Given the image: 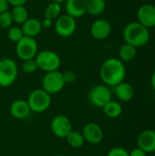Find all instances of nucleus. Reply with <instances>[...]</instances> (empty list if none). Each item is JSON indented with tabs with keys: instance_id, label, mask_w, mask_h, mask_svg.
<instances>
[{
	"instance_id": "nucleus-1",
	"label": "nucleus",
	"mask_w": 155,
	"mask_h": 156,
	"mask_svg": "<svg viewBox=\"0 0 155 156\" xmlns=\"http://www.w3.org/2000/svg\"><path fill=\"white\" fill-rule=\"evenodd\" d=\"M126 68L124 63L116 58H110L103 61L100 68V78L108 87H115L124 81Z\"/></svg>"
},
{
	"instance_id": "nucleus-2",
	"label": "nucleus",
	"mask_w": 155,
	"mask_h": 156,
	"mask_svg": "<svg viewBox=\"0 0 155 156\" xmlns=\"http://www.w3.org/2000/svg\"><path fill=\"white\" fill-rule=\"evenodd\" d=\"M122 36L125 43H128L135 48L145 46L151 37L149 29L137 21L131 22L126 25L123 28Z\"/></svg>"
},
{
	"instance_id": "nucleus-3",
	"label": "nucleus",
	"mask_w": 155,
	"mask_h": 156,
	"mask_svg": "<svg viewBox=\"0 0 155 156\" xmlns=\"http://www.w3.org/2000/svg\"><path fill=\"white\" fill-rule=\"evenodd\" d=\"M35 60L37 64L38 69L46 73L58 70L61 64L59 55L57 52L50 49L38 51L37 56L35 57Z\"/></svg>"
},
{
	"instance_id": "nucleus-4",
	"label": "nucleus",
	"mask_w": 155,
	"mask_h": 156,
	"mask_svg": "<svg viewBox=\"0 0 155 156\" xmlns=\"http://www.w3.org/2000/svg\"><path fill=\"white\" fill-rule=\"evenodd\" d=\"M26 101L31 112H44L51 105V95L43 89H36L29 93Z\"/></svg>"
},
{
	"instance_id": "nucleus-5",
	"label": "nucleus",
	"mask_w": 155,
	"mask_h": 156,
	"mask_svg": "<svg viewBox=\"0 0 155 156\" xmlns=\"http://www.w3.org/2000/svg\"><path fill=\"white\" fill-rule=\"evenodd\" d=\"M66 83L67 81L65 79V75L62 72H60L59 70L50 71L45 73L44 77L42 78L41 89H43L48 94L53 95L60 92L64 89Z\"/></svg>"
},
{
	"instance_id": "nucleus-6",
	"label": "nucleus",
	"mask_w": 155,
	"mask_h": 156,
	"mask_svg": "<svg viewBox=\"0 0 155 156\" xmlns=\"http://www.w3.org/2000/svg\"><path fill=\"white\" fill-rule=\"evenodd\" d=\"M18 67L16 61L10 58L0 59V87L11 86L17 78Z\"/></svg>"
},
{
	"instance_id": "nucleus-7",
	"label": "nucleus",
	"mask_w": 155,
	"mask_h": 156,
	"mask_svg": "<svg viewBox=\"0 0 155 156\" xmlns=\"http://www.w3.org/2000/svg\"><path fill=\"white\" fill-rule=\"evenodd\" d=\"M38 52V45L36 38L24 36L16 43V53L21 60L35 58Z\"/></svg>"
},
{
	"instance_id": "nucleus-8",
	"label": "nucleus",
	"mask_w": 155,
	"mask_h": 156,
	"mask_svg": "<svg viewBox=\"0 0 155 156\" xmlns=\"http://www.w3.org/2000/svg\"><path fill=\"white\" fill-rule=\"evenodd\" d=\"M54 28L57 35L60 37L67 38L76 32L77 29V22L76 19L72 16L65 14L60 15L54 23Z\"/></svg>"
},
{
	"instance_id": "nucleus-9",
	"label": "nucleus",
	"mask_w": 155,
	"mask_h": 156,
	"mask_svg": "<svg viewBox=\"0 0 155 156\" xmlns=\"http://www.w3.org/2000/svg\"><path fill=\"white\" fill-rule=\"evenodd\" d=\"M112 93L110 88L106 85H96L89 92L90 102L98 108H102L110 101H111Z\"/></svg>"
},
{
	"instance_id": "nucleus-10",
	"label": "nucleus",
	"mask_w": 155,
	"mask_h": 156,
	"mask_svg": "<svg viewBox=\"0 0 155 156\" xmlns=\"http://www.w3.org/2000/svg\"><path fill=\"white\" fill-rule=\"evenodd\" d=\"M50 130L56 137L65 139L72 131V122L65 115H57L51 120Z\"/></svg>"
},
{
	"instance_id": "nucleus-11",
	"label": "nucleus",
	"mask_w": 155,
	"mask_h": 156,
	"mask_svg": "<svg viewBox=\"0 0 155 156\" xmlns=\"http://www.w3.org/2000/svg\"><path fill=\"white\" fill-rule=\"evenodd\" d=\"M81 133L85 142L90 144H99L104 138V133L101 127L96 122H89L85 124Z\"/></svg>"
},
{
	"instance_id": "nucleus-12",
	"label": "nucleus",
	"mask_w": 155,
	"mask_h": 156,
	"mask_svg": "<svg viewBox=\"0 0 155 156\" xmlns=\"http://www.w3.org/2000/svg\"><path fill=\"white\" fill-rule=\"evenodd\" d=\"M90 32L94 39L104 40L108 38L111 33V25L107 19L100 18L91 24Z\"/></svg>"
},
{
	"instance_id": "nucleus-13",
	"label": "nucleus",
	"mask_w": 155,
	"mask_h": 156,
	"mask_svg": "<svg viewBox=\"0 0 155 156\" xmlns=\"http://www.w3.org/2000/svg\"><path fill=\"white\" fill-rule=\"evenodd\" d=\"M137 22L148 29L155 27V5L144 4L137 11Z\"/></svg>"
},
{
	"instance_id": "nucleus-14",
	"label": "nucleus",
	"mask_w": 155,
	"mask_h": 156,
	"mask_svg": "<svg viewBox=\"0 0 155 156\" xmlns=\"http://www.w3.org/2000/svg\"><path fill=\"white\" fill-rule=\"evenodd\" d=\"M88 0H66V14L73 18H79L87 13Z\"/></svg>"
},
{
	"instance_id": "nucleus-15",
	"label": "nucleus",
	"mask_w": 155,
	"mask_h": 156,
	"mask_svg": "<svg viewBox=\"0 0 155 156\" xmlns=\"http://www.w3.org/2000/svg\"><path fill=\"white\" fill-rule=\"evenodd\" d=\"M137 144L146 154L155 152V131L145 130L142 132L137 138Z\"/></svg>"
},
{
	"instance_id": "nucleus-16",
	"label": "nucleus",
	"mask_w": 155,
	"mask_h": 156,
	"mask_svg": "<svg viewBox=\"0 0 155 156\" xmlns=\"http://www.w3.org/2000/svg\"><path fill=\"white\" fill-rule=\"evenodd\" d=\"M9 112L12 117H14L16 120L26 119L31 112L27 101L24 100L14 101L9 107Z\"/></svg>"
},
{
	"instance_id": "nucleus-17",
	"label": "nucleus",
	"mask_w": 155,
	"mask_h": 156,
	"mask_svg": "<svg viewBox=\"0 0 155 156\" xmlns=\"http://www.w3.org/2000/svg\"><path fill=\"white\" fill-rule=\"evenodd\" d=\"M21 29L24 36L35 38L43 29L41 20L36 17H29L24 24H22Z\"/></svg>"
},
{
	"instance_id": "nucleus-18",
	"label": "nucleus",
	"mask_w": 155,
	"mask_h": 156,
	"mask_svg": "<svg viewBox=\"0 0 155 156\" xmlns=\"http://www.w3.org/2000/svg\"><path fill=\"white\" fill-rule=\"evenodd\" d=\"M113 88H114L115 96L121 101L127 102V101H132V98L134 97V89L128 82L122 81Z\"/></svg>"
},
{
	"instance_id": "nucleus-19",
	"label": "nucleus",
	"mask_w": 155,
	"mask_h": 156,
	"mask_svg": "<svg viewBox=\"0 0 155 156\" xmlns=\"http://www.w3.org/2000/svg\"><path fill=\"white\" fill-rule=\"evenodd\" d=\"M118 54L119 59H121L122 62H129L135 58L137 55V48L128 43H124L120 47Z\"/></svg>"
},
{
	"instance_id": "nucleus-20",
	"label": "nucleus",
	"mask_w": 155,
	"mask_h": 156,
	"mask_svg": "<svg viewBox=\"0 0 155 156\" xmlns=\"http://www.w3.org/2000/svg\"><path fill=\"white\" fill-rule=\"evenodd\" d=\"M104 114L111 118V119H115L118 118L122 115V106L119 101H110L107 104H105L102 107Z\"/></svg>"
},
{
	"instance_id": "nucleus-21",
	"label": "nucleus",
	"mask_w": 155,
	"mask_h": 156,
	"mask_svg": "<svg viewBox=\"0 0 155 156\" xmlns=\"http://www.w3.org/2000/svg\"><path fill=\"white\" fill-rule=\"evenodd\" d=\"M13 22L18 25L24 24L28 18V10L25 5H18V6H13L12 10L10 11Z\"/></svg>"
},
{
	"instance_id": "nucleus-22",
	"label": "nucleus",
	"mask_w": 155,
	"mask_h": 156,
	"mask_svg": "<svg viewBox=\"0 0 155 156\" xmlns=\"http://www.w3.org/2000/svg\"><path fill=\"white\" fill-rule=\"evenodd\" d=\"M107 6L105 0H88L87 5V13L93 16L101 15Z\"/></svg>"
},
{
	"instance_id": "nucleus-23",
	"label": "nucleus",
	"mask_w": 155,
	"mask_h": 156,
	"mask_svg": "<svg viewBox=\"0 0 155 156\" xmlns=\"http://www.w3.org/2000/svg\"><path fill=\"white\" fill-rule=\"evenodd\" d=\"M65 139L67 140L68 144L74 149H79L85 144V140L82 133L75 130H72Z\"/></svg>"
},
{
	"instance_id": "nucleus-24",
	"label": "nucleus",
	"mask_w": 155,
	"mask_h": 156,
	"mask_svg": "<svg viewBox=\"0 0 155 156\" xmlns=\"http://www.w3.org/2000/svg\"><path fill=\"white\" fill-rule=\"evenodd\" d=\"M61 4L50 2L44 10V17L50 20H56L61 14Z\"/></svg>"
},
{
	"instance_id": "nucleus-25",
	"label": "nucleus",
	"mask_w": 155,
	"mask_h": 156,
	"mask_svg": "<svg viewBox=\"0 0 155 156\" xmlns=\"http://www.w3.org/2000/svg\"><path fill=\"white\" fill-rule=\"evenodd\" d=\"M23 37H24V35H23L21 27H19L17 26H12L8 28L7 37L10 41H12L14 43H17Z\"/></svg>"
},
{
	"instance_id": "nucleus-26",
	"label": "nucleus",
	"mask_w": 155,
	"mask_h": 156,
	"mask_svg": "<svg viewBox=\"0 0 155 156\" xmlns=\"http://www.w3.org/2000/svg\"><path fill=\"white\" fill-rule=\"evenodd\" d=\"M13 23L14 22H13L11 13L8 10L0 13V27L1 28L8 29L10 27H12Z\"/></svg>"
},
{
	"instance_id": "nucleus-27",
	"label": "nucleus",
	"mask_w": 155,
	"mask_h": 156,
	"mask_svg": "<svg viewBox=\"0 0 155 156\" xmlns=\"http://www.w3.org/2000/svg\"><path fill=\"white\" fill-rule=\"evenodd\" d=\"M37 69H38V68H37V64L35 58L24 60L22 63V70L26 74L35 73Z\"/></svg>"
},
{
	"instance_id": "nucleus-28",
	"label": "nucleus",
	"mask_w": 155,
	"mask_h": 156,
	"mask_svg": "<svg viewBox=\"0 0 155 156\" xmlns=\"http://www.w3.org/2000/svg\"><path fill=\"white\" fill-rule=\"evenodd\" d=\"M107 156H130V154H129V152L123 147L117 146V147L111 148L108 152Z\"/></svg>"
},
{
	"instance_id": "nucleus-29",
	"label": "nucleus",
	"mask_w": 155,
	"mask_h": 156,
	"mask_svg": "<svg viewBox=\"0 0 155 156\" xmlns=\"http://www.w3.org/2000/svg\"><path fill=\"white\" fill-rule=\"evenodd\" d=\"M129 154H130V156H146L147 154L145 152H143L142 149H140L139 147H137V148L132 149L129 153Z\"/></svg>"
},
{
	"instance_id": "nucleus-30",
	"label": "nucleus",
	"mask_w": 155,
	"mask_h": 156,
	"mask_svg": "<svg viewBox=\"0 0 155 156\" xmlns=\"http://www.w3.org/2000/svg\"><path fill=\"white\" fill-rule=\"evenodd\" d=\"M27 0H7L9 5L12 6H18V5H25Z\"/></svg>"
},
{
	"instance_id": "nucleus-31",
	"label": "nucleus",
	"mask_w": 155,
	"mask_h": 156,
	"mask_svg": "<svg viewBox=\"0 0 155 156\" xmlns=\"http://www.w3.org/2000/svg\"><path fill=\"white\" fill-rule=\"evenodd\" d=\"M41 24H42V27L43 28L48 29V28H50L53 26V20H50L48 18H45L44 17V19L41 20Z\"/></svg>"
},
{
	"instance_id": "nucleus-32",
	"label": "nucleus",
	"mask_w": 155,
	"mask_h": 156,
	"mask_svg": "<svg viewBox=\"0 0 155 156\" xmlns=\"http://www.w3.org/2000/svg\"><path fill=\"white\" fill-rule=\"evenodd\" d=\"M9 7V4L7 0H0V13L7 11Z\"/></svg>"
},
{
	"instance_id": "nucleus-33",
	"label": "nucleus",
	"mask_w": 155,
	"mask_h": 156,
	"mask_svg": "<svg viewBox=\"0 0 155 156\" xmlns=\"http://www.w3.org/2000/svg\"><path fill=\"white\" fill-rule=\"evenodd\" d=\"M151 85H152L153 89L155 91V70L153 71V75L151 77Z\"/></svg>"
},
{
	"instance_id": "nucleus-34",
	"label": "nucleus",
	"mask_w": 155,
	"mask_h": 156,
	"mask_svg": "<svg viewBox=\"0 0 155 156\" xmlns=\"http://www.w3.org/2000/svg\"><path fill=\"white\" fill-rule=\"evenodd\" d=\"M50 2H56V3H59V4H61V3H65V1L66 0H49Z\"/></svg>"
},
{
	"instance_id": "nucleus-35",
	"label": "nucleus",
	"mask_w": 155,
	"mask_h": 156,
	"mask_svg": "<svg viewBox=\"0 0 155 156\" xmlns=\"http://www.w3.org/2000/svg\"><path fill=\"white\" fill-rule=\"evenodd\" d=\"M55 156H65L64 154H57V155H55Z\"/></svg>"
},
{
	"instance_id": "nucleus-36",
	"label": "nucleus",
	"mask_w": 155,
	"mask_h": 156,
	"mask_svg": "<svg viewBox=\"0 0 155 156\" xmlns=\"http://www.w3.org/2000/svg\"><path fill=\"white\" fill-rule=\"evenodd\" d=\"M33 1H36V0H33Z\"/></svg>"
}]
</instances>
